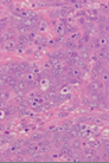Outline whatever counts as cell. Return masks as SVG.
<instances>
[{"label":"cell","mask_w":109,"mask_h":163,"mask_svg":"<svg viewBox=\"0 0 109 163\" xmlns=\"http://www.w3.org/2000/svg\"><path fill=\"white\" fill-rule=\"evenodd\" d=\"M2 49H5L6 51H14V50H17V44H15L14 41L10 40L2 46Z\"/></svg>","instance_id":"cell-1"},{"label":"cell","mask_w":109,"mask_h":163,"mask_svg":"<svg viewBox=\"0 0 109 163\" xmlns=\"http://www.w3.org/2000/svg\"><path fill=\"white\" fill-rule=\"evenodd\" d=\"M57 34H58V37H63V36H65L67 34V30H65V25H63V24H59L58 26H57Z\"/></svg>","instance_id":"cell-2"},{"label":"cell","mask_w":109,"mask_h":163,"mask_svg":"<svg viewBox=\"0 0 109 163\" xmlns=\"http://www.w3.org/2000/svg\"><path fill=\"white\" fill-rule=\"evenodd\" d=\"M64 46H65L68 50H76V49H77V44L74 40H70V39L64 43Z\"/></svg>","instance_id":"cell-3"},{"label":"cell","mask_w":109,"mask_h":163,"mask_svg":"<svg viewBox=\"0 0 109 163\" xmlns=\"http://www.w3.org/2000/svg\"><path fill=\"white\" fill-rule=\"evenodd\" d=\"M27 151H28V155H33L34 152L39 151V147H38V145H34L33 143H31V144L27 147Z\"/></svg>","instance_id":"cell-4"},{"label":"cell","mask_w":109,"mask_h":163,"mask_svg":"<svg viewBox=\"0 0 109 163\" xmlns=\"http://www.w3.org/2000/svg\"><path fill=\"white\" fill-rule=\"evenodd\" d=\"M52 54H54L56 58H58L59 60H61V59H64V60H65V58H67V56H65V52H63L62 50H57V51H54Z\"/></svg>","instance_id":"cell-5"},{"label":"cell","mask_w":109,"mask_h":163,"mask_svg":"<svg viewBox=\"0 0 109 163\" xmlns=\"http://www.w3.org/2000/svg\"><path fill=\"white\" fill-rule=\"evenodd\" d=\"M18 89H19V90H27V89H28L26 79H20V81H19V83H18Z\"/></svg>","instance_id":"cell-6"},{"label":"cell","mask_w":109,"mask_h":163,"mask_svg":"<svg viewBox=\"0 0 109 163\" xmlns=\"http://www.w3.org/2000/svg\"><path fill=\"white\" fill-rule=\"evenodd\" d=\"M93 44V49H95V50H100L101 49V44H100V37L97 36V37H95L94 39H93V41H91Z\"/></svg>","instance_id":"cell-7"},{"label":"cell","mask_w":109,"mask_h":163,"mask_svg":"<svg viewBox=\"0 0 109 163\" xmlns=\"http://www.w3.org/2000/svg\"><path fill=\"white\" fill-rule=\"evenodd\" d=\"M0 82H1V88H4L5 85H8V75H1Z\"/></svg>","instance_id":"cell-8"},{"label":"cell","mask_w":109,"mask_h":163,"mask_svg":"<svg viewBox=\"0 0 109 163\" xmlns=\"http://www.w3.org/2000/svg\"><path fill=\"white\" fill-rule=\"evenodd\" d=\"M80 58H81V59H83V60H85V62H88V60L91 58V56H90V53H89V52L81 51V52H80Z\"/></svg>","instance_id":"cell-9"},{"label":"cell","mask_w":109,"mask_h":163,"mask_svg":"<svg viewBox=\"0 0 109 163\" xmlns=\"http://www.w3.org/2000/svg\"><path fill=\"white\" fill-rule=\"evenodd\" d=\"M49 63H50V65H51V68H54L56 65H58V64L61 63V60H59L58 58H56L54 56H52V57L50 58V60H49Z\"/></svg>","instance_id":"cell-10"},{"label":"cell","mask_w":109,"mask_h":163,"mask_svg":"<svg viewBox=\"0 0 109 163\" xmlns=\"http://www.w3.org/2000/svg\"><path fill=\"white\" fill-rule=\"evenodd\" d=\"M96 25L94 23H91V21H87L84 25H83V28H84V31H91Z\"/></svg>","instance_id":"cell-11"},{"label":"cell","mask_w":109,"mask_h":163,"mask_svg":"<svg viewBox=\"0 0 109 163\" xmlns=\"http://www.w3.org/2000/svg\"><path fill=\"white\" fill-rule=\"evenodd\" d=\"M28 68H30V63H27V62H25V60L19 62V69H20L21 71H26Z\"/></svg>","instance_id":"cell-12"},{"label":"cell","mask_w":109,"mask_h":163,"mask_svg":"<svg viewBox=\"0 0 109 163\" xmlns=\"http://www.w3.org/2000/svg\"><path fill=\"white\" fill-rule=\"evenodd\" d=\"M43 138H44L43 134H38V132L33 134V135H32V137H31V139H32L33 142H39V141H41Z\"/></svg>","instance_id":"cell-13"},{"label":"cell","mask_w":109,"mask_h":163,"mask_svg":"<svg viewBox=\"0 0 109 163\" xmlns=\"http://www.w3.org/2000/svg\"><path fill=\"white\" fill-rule=\"evenodd\" d=\"M17 31H18L20 34H28V32H30V30H28L27 27H25L24 25H20V26L17 28Z\"/></svg>","instance_id":"cell-14"},{"label":"cell","mask_w":109,"mask_h":163,"mask_svg":"<svg viewBox=\"0 0 109 163\" xmlns=\"http://www.w3.org/2000/svg\"><path fill=\"white\" fill-rule=\"evenodd\" d=\"M69 12H70V11H69L68 8H65V7H62V8L59 10V17H61V18H65V17H67V15L69 14Z\"/></svg>","instance_id":"cell-15"},{"label":"cell","mask_w":109,"mask_h":163,"mask_svg":"<svg viewBox=\"0 0 109 163\" xmlns=\"http://www.w3.org/2000/svg\"><path fill=\"white\" fill-rule=\"evenodd\" d=\"M49 17L51 19H56L59 17V10H54V11H50L49 12Z\"/></svg>","instance_id":"cell-16"},{"label":"cell","mask_w":109,"mask_h":163,"mask_svg":"<svg viewBox=\"0 0 109 163\" xmlns=\"http://www.w3.org/2000/svg\"><path fill=\"white\" fill-rule=\"evenodd\" d=\"M96 18H97L98 23H102V24H106V23H107V17L103 15V14H98Z\"/></svg>","instance_id":"cell-17"},{"label":"cell","mask_w":109,"mask_h":163,"mask_svg":"<svg viewBox=\"0 0 109 163\" xmlns=\"http://www.w3.org/2000/svg\"><path fill=\"white\" fill-rule=\"evenodd\" d=\"M100 78H101V82H103V83H108V82H109V73H108V71H107V72H104V73H103V75H102Z\"/></svg>","instance_id":"cell-18"},{"label":"cell","mask_w":109,"mask_h":163,"mask_svg":"<svg viewBox=\"0 0 109 163\" xmlns=\"http://www.w3.org/2000/svg\"><path fill=\"white\" fill-rule=\"evenodd\" d=\"M81 145H82V141L81 139H75L72 142V147L76 148V149H81Z\"/></svg>","instance_id":"cell-19"},{"label":"cell","mask_w":109,"mask_h":163,"mask_svg":"<svg viewBox=\"0 0 109 163\" xmlns=\"http://www.w3.org/2000/svg\"><path fill=\"white\" fill-rule=\"evenodd\" d=\"M46 27H48V24H46V21L41 20V24H39V31H41V32L46 31Z\"/></svg>","instance_id":"cell-20"},{"label":"cell","mask_w":109,"mask_h":163,"mask_svg":"<svg viewBox=\"0 0 109 163\" xmlns=\"http://www.w3.org/2000/svg\"><path fill=\"white\" fill-rule=\"evenodd\" d=\"M100 44H101V47L102 46H107L108 45V41H107V38L103 36V37H100Z\"/></svg>","instance_id":"cell-21"},{"label":"cell","mask_w":109,"mask_h":163,"mask_svg":"<svg viewBox=\"0 0 109 163\" xmlns=\"http://www.w3.org/2000/svg\"><path fill=\"white\" fill-rule=\"evenodd\" d=\"M77 38H82V34L80 33H72V34H70V40H74V39H77Z\"/></svg>","instance_id":"cell-22"},{"label":"cell","mask_w":109,"mask_h":163,"mask_svg":"<svg viewBox=\"0 0 109 163\" xmlns=\"http://www.w3.org/2000/svg\"><path fill=\"white\" fill-rule=\"evenodd\" d=\"M15 94H17V96H19V97H24V96L26 95V90H17L15 91Z\"/></svg>","instance_id":"cell-23"},{"label":"cell","mask_w":109,"mask_h":163,"mask_svg":"<svg viewBox=\"0 0 109 163\" xmlns=\"http://www.w3.org/2000/svg\"><path fill=\"white\" fill-rule=\"evenodd\" d=\"M84 45H85V44H84V43H83V41L80 39V41L77 43V49H78L80 51H83V49H84Z\"/></svg>","instance_id":"cell-24"},{"label":"cell","mask_w":109,"mask_h":163,"mask_svg":"<svg viewBox=\"0 0 109 163\" xmlns=\"http://www.w3.org/2000/svg\"><path fill=\"white\" fill-rule=\"evenodd\" d=\"M49 5L54 6V7H58V6H63V2H59V1H54V2H50Z\"/></svg>","instance_id":"cell-25"},{"label":"cell","mask_w":109,"mask_h":163,"mask_svg":"<svg viewBox=\"0 0 109 163\" xmlns=\"http://www.w3.org/2000/svg\"><path fill=\"white\" fill-rule=\"evenodd\" d=\"M7 24H8L7 19H5V20L2 19V20H1V30H2V31H4V28H6V27H7Z\"/></svg>","instance_id":"cell-26"},{"label":"cell","mask_w":109,"mask_h":163,"mask_svg":"<svg viewBox=\"0 0 109 163\" xmlns=\"http://www.w3.org/2000/svg\"><path fill=\"white\" fill-rule=\"evenodd\" d=\"M103 148L104 150L109 151V141H103Z\"/></svg>","instance_id":"cell-27"},{"label":"cell","mask_w":109,"mask_h":163,"mask_svg":"<svg viewBox=\"0 0 109 163\" xmlns=\"http://www.w3.org/2000/svg\"><path fill=\"white\" fill-rule=\"evenodd\" d=\"M87 121H88V117H85V116H82V117L78 118V123H84Z\"/></svg>","instance_id":"cell-28"},{"label":"cell","mask_w":109,"mask_h":163,"mask_svg":"<svg viewBox=\"0 0 109 163\" xmlns=\"http://www.w3.org/2000/svg\"><path fill=\"white\" fill-rule=\"evenodd\" d=\"M102 157H103L104 160H108V158H109V151H107V150H104V152H103Z\"/></svg>","instance_id":"cell-29"},{"label":"cell","mask_w":109,"mask_h":163,"mask_svg":"<svg viewBox=\"0 0 109 163\" xmlns=\"http://www.w3.org/2000/svg\"><path fill=\"white\" fill-rule=\"evenodd\" d=\"M50 2H46V1H41V2H38V5H39V7H45L46 5H49Z\"/></svg>","instance_id":"cell-30"},{"label":"cell","mask_w":109,"mask_h":163,"mask_svg":"<svg viewBox=\"0 0 109 163\" xmlns=\"http://www.w3.org/2000/svg\"><path fill=\"white\" fill-rule=\"evenodd\" d=\"M69 83H70V84H77V83H78V79H77V78H70Z\"/></svg>","instance_id":"cell-31"},{"label":"cell","mask_w":109,"mask_h":163,"mask_svg":"<svg viewBox=\"0 0 109 163\" xmlns=\"http://www.w3.org/2000/svg\"><path fill=\"white\" fill-rule=\"evenodd\" d=\"M30 68H32L34 70V69H38V66H37V64L34 62H30Z\"/></svg>","instance_id":"cell-32"},{"label":"cell","mask_w":109,"mask_h":163,"mask_svg":"<svg viewBox=\"0 0 109 163\" xmlns=\"http://www.w3.org/2000/svg\"><path fill=\"white\" fill-rule=\"evenodd\" d=\"M93 121H94L96 124H102V121H101V118H100V117H97V118H94Z\"/></svg>","instance_id":"cell-33"},{"label":"cell","mask_w":109,"mask_h":163,"mask_svg":"<svg viewBox=\"0 0 109 163\" xmlns=\"http://www.w3.org/2000/svg\"><path fill=\"white\" fill-rule=\"evenodd\" d=\"M100 118H101V119H109V118H108V115H106V113H102V115H100Z\"/></svg>","instance_id":"cell-34"},{"label":"cell","mask_w":109,"mask_h":163,"mask_svg":"<svg viewBox=\"0 0 109 163\" xmlns=\"http://www.w3.org/2000/svg\"><path fill=\"white\" fill-rule=\"evenodd\" d=\"M15 51H17V53L18 54H23L25 50H24V49H18V47H17V50H15Z\"/></svg>","instance_id":"cell-35"},{"label":"cell","mask_w":109,"mask_h":163,"mask_svg":"<svg viewBox=\"0 0 109 163\" xmlns=\"http://www.w3.org/2000/svg\"><path fill=\"white\" fill-rule=\"evenodd\" d=\"M83 151H84V154H85V155H89V154H90V148H84Z\"/></svg>","instance_id":"cell-36"},{"label":"cell","mask_w":109,"mask_h":163,"mask_svg":"<svg viewBox=\"0 0 109 163\" xmlns=\"http://www.w3.org/2000/svg\"><path fill=\"white\" fill-rule=\"evenodd\" d=\"M78 21H80V24H82V25H84V24H85V23H87V21H85V19H84V18H80V20H78Z\"/></svg>","instance_id":"cell-37"},{"label":"cell","mask_w":109,"mask_h":163,"mask_svg":"<svg viewBox=\"0 0 109 163\" xmlns=\"http://www.w3.org/2000/svg\"><path fill=\"white\" fill-rule=\"evenodd\" d=\"M37 6H38V2H32V4H31V7H32V8H34V7H37Z\"/></svg>","instance_id":"cell-38"},{"label":"cell","mask_w":109,"mask_h":163,"mask_svg":"<svg viewBox=\"0 0 109 163\" xmlns=\"http://www.w3.org/2000/svg\"><path fill=\"white\" fill-rule=\"evenodd\" d=\"M68 116V113L67 112H64V113H59V117H67Z\"/></svg>","instance_id":"cell-39"},{"label":"cell","mask_w":109,"mask_h":163,"mask_svg":"<svg viewBox=\"0 0 109 163\" xmlns=\"http://www.w3.org/2000/svg\"><path fill=\"white\" fill-rule=\"evenodd\" d=\"M59 156H61V155H57V154H54V155H52L51 157H52V158H58Z\"/></svg>","instance_id":"cell-40"},{"label":"cell","mask_w":109,"mask_h":163,"mask_svg":"<svg viewBox=\"0 0 109 163\" xmlns=\"http://www.w3.org/2000/svg\"><path fill=\"white\" fill-rule=\"evenodd\" d=\"M107 25H109V17L107 18Z\"/></svg>","instance_id":"cell-41"},{"label":"cell","mask_w":109,"mask_h":163,"mask_svg":"<svg viewBox=\"0 0 109 163\" xmlns=\"http://www.w3.org/2000/svg\"><path fill=\"white\" fill-rule=\"evenodd\" d=\"M108 118H109V115H108Z\"/></svg>","instance_id":"cell-42"},{"label":"cell","mask_w":109,"mask_h":163,"mask_svg":"<svg viewBox=\"0 0 109 163\" xmlns=\"http://www.w3.org/2000/svg\"><path fill=\"white\" fill-rule=\"evenodd\" d=\"M108 104H109V100H108Z\"/></svg>","instance_id":"cell-43"},{"label":"cell","mask_w":109,"mask_h":163,"mask_svg":"<svg viewBox=\"0 0 109 163\" xmlns=\"http://www.w3.org/2000/svg\"><path fill=\"white\" fill-rule=\"evenodd\" d=\"M108 96H109V95H108Z\"/></svg>","instance_id":"cell-44"}]
</instances>
